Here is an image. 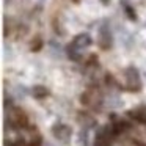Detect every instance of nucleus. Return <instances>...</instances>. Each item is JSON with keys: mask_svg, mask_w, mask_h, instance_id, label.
Returning a JSON list of instances; mask_svg holds the SVG:
<instances>
[{"mask_svg": "<svg viewBox=\"0 0 146 146\" xmlns=\"http://www.w3.org/2000/svg\"><path fill=\"white\" fill-rule=\"evenodd\" d=\"M55 137L60 140H66L68 135H69V129H68V126H63V124H60V126H55Z\"/></svg>", "mask_w": 146, "mask_h": 146, "instance_id": "1", "label": "nucleus"}]
</instances>
